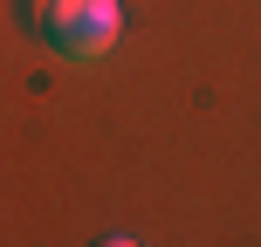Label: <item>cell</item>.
<instances>
[{
	"label": "cell",
	"mask_w": 261,
	"mask_h": 247,
	"mask_svg": "<svg viewBox=\"0 0 261 247\" xmlns=\"http://www.w3.org/2000/svg\"><path fill=\"white\" fill-rule=\"evenodd\" d=\"M76 7H83V0H28V21H35L41 35L55 41V35L69 28V21H76Z\"/></svg>",
	"instance_id": "obj_2"
},
{
	"label": "cell",
	"mask_w": 261,
	"mask_h": 247,
	"mask_svg": "<svg viewBox=\"0 0 261 247\" xmlns=\"http://www.w3.org/2000/svg\"><path fill=\"white\" fill-rule=\"evenodd\" d=\"M117 35H124V7H117V0H83L76 21L55 35V48L76 55V62H103V55L117 48Z\"/></svg>",
	"instance_id": "obj_1"
}]
</instances>
